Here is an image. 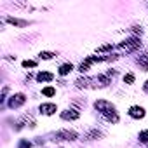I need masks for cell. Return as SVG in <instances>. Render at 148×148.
I'll use <instances>...</instances> for the list:
<instances>
[{"label":"cell","instance_id":"obj_17","mask_svg":"<svg viewBox=\"0 0 148 148\" xmlns=\"http://www.w3.org/2000/svg\"><path fill=\"white\" fill-rule=\"evenodd\" d=\"M145 91H146V92H148V82H146V84H145Z\"/></svg>","mask_w":148,"mask_h":148},{"label":"cell","instance_id":"obj_9","mask_svg":"<svg viewBox=\"0 0 148 148\" xmlns=\"http://www.w3.org/2000/svg\"><path fill=\"white\" fill-rule=\"evenodd\" d=\"M72 70H73L72 65H63V66L59 68V73H61V75H66V73H70Z\"/></svg>","mask_w":148,"mask_h":148},{"label":"cell","instance_id":"obj_16","mask_svg":"<svg viewBox=\"0 0 148 148\" xmlns=\"http://www.w3.org/2000/svg\"><path fill=\"white\" fill-rule=\"evenodd\" d=\"M35 65H37L35 61H23V66H25V68H33Z\"/></svg>","mask_w":148,"mask_h":148},{"label":"cell","instance_id":"obj_15","mask_svg":"<svg viewBox=\"0 0 148 148\" xmlns=\"http://www.w3.org/2000/svg\"><path fill=\"white\" fill-rule=\"evenodd\" d=\"M56 54H52V52H40V58H44V59H51V58H54Z\"/></svg>","mask_w":148,"mask_h":148},{"label":"cell","instance_id":"obj_1","mask_svg":"<svg viewBox=\"0 0 148 148\" xmlns=\"http://www.w3.org/2000/svg\"><path fill=\"white\" fill-rule=\"evenodd\" d=\"M96 108H98L103 115H106L108 120H112V122H119V115L115 113V108H113V104H112V103L99 99V101H96Z\"/></svg>","mask_w":148,"mask_h":148},{"label":"cell","instance_id":"obj_2","mask_svg":"<svg viewBox=\"0 0 148 148\" xmlns=\"http://www.w3.org/2000/svg\"><path fill=\"white\" fill-rule=\"evenodd\" d=\"M25 101H26L25 94H16V96H12V99L9 101V106H11V108H17V106H21Z\"/></svg>","mask_w":148,"mask_h":148},{"label":"cell","instance_id":"obj_14","mask_svg":"<svg viewBox=\"0 0 148 148\" xmlns=\"http://www.w3.org/2000/svg\"><path fill=\"white\" fill-rule=\"evenodd\" d=\"M124 82H127V84H133V82H134V75H133V73H127V75L124 77Z\"/></svg>","mask_w":148,"mask_h":148},{"label":"cell","instance_id":"obj_3","mask_svg":"<svg viewBox=\"0 0 148 148\" xmlns=\"http://www.w3.org/2000/svg\"><path fill=\"white\" fill-rule=\"evenodd\" d=\"M141 44V42H139V38H131V40H127V42H124V44H120V47L122 49H125V51H133V49H136L138 46Z\"/></svg>","mask_w":148,"mask_h":148},{"label":"cell","instance_id":"obj_13","mask_svg":"<svg viewBox=\"0 0 148 148\" xmlns=\"http://www.w3.org/2000/svg\"><path fill=\"white\" fill-rule=\"evenodd\" d=\"M139 139H141L143 143H148V131H143V133H139Z\"/></svg>","mask_w":148,"mask_h":148},{"label":"cell","instance_id":"obj_6","mask_svg":"<svg viewBox=\"0 0 148 148\" xmlns=\"http://www.w3.org/2000/svg\"><path fill=\"white\" fill-rule=\"evenodd\" d=\"M40 112L46 113V115H52L56 112V104H42L40 106Z\"/></svg>","mask_w":148,"mask_h":148},{"label":"cell","instance_id":"obj_12","mask_svg":"<svg viewBox=\"0 0 148 148\" xmlns=\"http://www.w3.org/2000/svg\"><path fill=\"white\" fill-rule=\"evenodd\" d=\"M7 21H9V23H12V25H19V26H25L26 25L25 21H19V19H14V17H9Z\"/></svg>","mask_w":148,"mask_h":148},{"label":"cell","instance_id":"obj_5","mask_svg":"<svg viewBox=\"0 0 148 148\" xmlns=\"http://www.w3.org/2000/svg\"><path fill=\"white\" fill-rule=\"evenodd\" d=\"M129 115L134 117V119H143V117H145V110H143L141 106H133V108L129 110Z\"/></svg>","mask_w":148,"mask_h":148},{"label":"cell","instance_id":"obj_11","mask_svg":"<svg viewBox=\"0 0 148 148\" xmlns=\"http://www.w3.org/2000/svg\"><path fill=\"white\" fill-rule=\"evenodd\" d=\"M42 94H46V96H54L56 91H54L52 87H46V89H42Z\"/></svg>","mask_w":148,"mask_h":148},{"label":"cell","instance_id":"obj_4","mask_svg":"<svg viewBox=\"0 0 148 148\" xmlns=\"http://www.w3.org/2000/svg\"><path fill=\"white\" fill-rule=\"evenodd\" d=\"M56 136H58L59 139H66V141H73V139H77V134H75V133H70V131H59Z\"/></svg>","mask_w":148,"mask_h":148},{"label":"cell","instance_id":"obj_10","mask_svg":"<svg viewBox=\"0 0 148 148\" xmlns=\"http://www.w3.org/2000/svg\"><path fill=\"white\" fill-rule=\"evenodd\" d=\"M139 65H141L146 72H148V56H146V54H143V56L139 58Z\"/></svg>","mask_w":148,"mask_h":148},{"label":"cell","instance_id":"obj_7","mask_svg":"<svg viewBox=\"0 0 148 148\" xmlns=\"http://www.w3.org/2000/svg\"><path fill=\"white\" fill-rule=\"evenodd\" d=\"M61 117L63 119H72V120H75V119H78V112H75V110H70V112H63L61 113Z\"/></svg>","mask_w":148,"mask_h":148},{"label":"cell","instance_id":"obj_8","mask_svg":"<svg viewBox=\"0 0 148 148\" xmlns=\"http://www.w3.org/2000/svg\"><path fill=\"white\" fill-rule=\"evenodd\" d=\"M40 82H47V80H52V73H47V72H44V73H38V77H37Z\"/></svg>","mask_w":148,"mask_h":148}]
</instances>
